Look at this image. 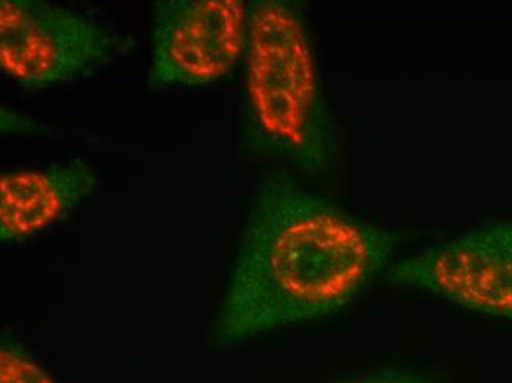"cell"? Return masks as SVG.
<instances>
[{"mask_svg": "<svg viewBox=\"0 0 512 383\" xmlns=\"http://www.w3.org/2000/svg\"><path fill=\"white\" fill-rule=\"evenodd\" d=\"M98 177L77 160L0 176V239L24 241L42 232L92 195Z\"/></svg>", "mask_w": 512, "mask_h": 383, "instance_id": "8992f818", "label": "cell"}, {"mask_svg": "<svg viewBox=\"0 0 512 383\" xmlns=\"http://www.w3.org/2000/svg\"><path fill=\"white\" fill-rule=\"evenodd\" d=\"M0 383H55L11 335L2 336Z\"/></svg>", "mask_w": 512, "mask_h": 383, "instance_id": "52a82bcc", "label": "cell"}, {"mask_svg": "<svg viewBox=\"0 0 512 383\" xmlns=\"http://www.w3.org/2000/svg\"><path fill=\"white\" fill-rule=\"evenodd\" d=\"M248 45V3L162 0L152 23L149 84L206 86L231 73Z\"/></svg>", "mask_w": 512, "mask_h": 383, "instance_id": "277c9868", "label": "cell"}, {"mask_svg": "<svg viewBox=\"0 0 512 383\" xmlns=\"http://www.w3.org/2000/svg\"><path fill=\"white\" fill-rule=\"evenodd\" d=\"M395 245V236L354 219L290 174H267L215 320V342L236 344L329 316L370 285Z\"/></svg>", "mask_w": 512, "mask_h": 383, "instance_id": "6da1fadb", "label": "cell"}, {"mask_svg": "<svg viewBox=\"0 0 512 383\" xmlns=\"http://www.w3.org/2000/svg\"><path fill=\"white\" fill-rule=\"evenodd\" d=\"M120 40L70 9L37 0L0 2V67L26 87L70 82L109 61Z\"/></svg>", "mask_w": 512, "mask_h": 383, "instance_id": "3957f363", "label": "cell"}, {"mask_svg": "<svg viewBox=\"0 0 512 383\" xmlns=\"http://www.w3.org/2000/svg\"><path fill=\"white\" fill-rule=\"evenodd\" d=\"M245 145L258 157L323 173L336 154L304 12L287 0L248 3Z\"/></svg>", "mask_w": 512, "mask_h": 383, "instance_id": "7a4b0ae2", "label": "cell"}, {"mask_svg": "<svg viewBox=\"0 0 512 383\" xmlns=\"http://www.w3.org/2000/svg\"><path fill=\"white\" fill-rule=\"evenodd\" d=\"M2 132L6 135H36L43 133V127L17 112L5 111V108H2Z\"/></svg>", "mask_w": 512, "mask_h": 383, "instance_id": "ba28073f", "label": "cell"}, {"mask_svg": "<svg viewBox=\"0 0 512 383\" xmlns=\"http://www.w3.org/2000/svg\"><path fill=\"white\" fill-rule=\"evenodd\" d=\"M351 383H433L429 378L415 373L384 372L367 376Z\"/></svg>", "mask_w": 512, "mask_h": 383, "instance_id": "9c48e42d", "label": "cell"}, {"mask_svg": "<svg viewBox=\"0 0 512 383\" xmlns=\"http://www.w3.org/2000/svg\"><path fill=\"white\" fill-rule=\"evenodd\" d=\"M387 279L465 310L512 320V223L482 227L427 249L396 264Z\"/></svg>", "mask_w": 512, "mask_h": 383, "instance_id": "5b68a950", "label": "cell"}]
</instances>
